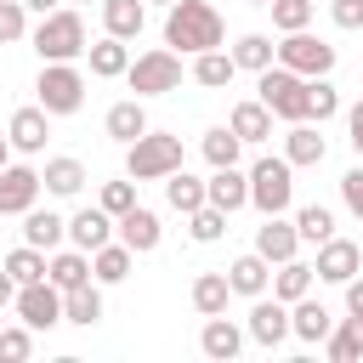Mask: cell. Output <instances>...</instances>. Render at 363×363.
<instances>
[{
  "label": "cell",
  "mask_w": 363,
  "mask_h": 363,
  "mask_svg": "<svg viewBox=\"0 0 363 363\" xmlns=\"http://www.w3.org/2000/svg\"><path fill=\"white\" fill-rule=\"evenodd\" d=\"M40 176H45V187H51L57 199H74V193L85 187V164H79V159H51Z\"/></svg>",
  "instance_id": "obj_37"
},
{
  "label": "cell",
  "mask_w": 363,
  "mask_h": 363,
  "mask_svg": "<svg viewBox=\"0 0 363 363\" xmlns=\"http://www.w3.org/2000/svg\"><path fill=\"white\" fill-rule=\"evenodd\" d=\"M289 335V312H284V301L272 295H255V306H250V340H261V346H278Z\"/></svg>",
  "instance_id": "obj_14"
},
{
  "label": "cell",
  "mask_w": 363,
  "mask_h": 363,
  "mask_svg": "<svg viewBox=\"0 0 363 363\" xmlns=\"http://www.w3.org/2000/svg\"><path fill=\"white\" fill-rule=\"evenodd\" d=\"M329 11H335V23H340V28H363V0H335Z\"/></svg>",
  "instance_id": "obj_47"
},
{
  "label": "cell",
  "mask_w": 363,
  "mask_h": 363,
  "mask_svg": "<svg viewBox=\"0 0 363 363\" xmlns=\"http://www.w3.org/2000/svg\"><path fill=\"white\" fill-rule=\"evenodd\" d=\"M85 57H91V74L96 79H125V68H130V51H125L119 34H102L96 45H85Z\"/></svg>",
  "instance_id": "obj_21"
},
{
  "label": "cell",
  "mask_w": 363,
  "mask_h": 363,
  "mask_svg": "<svg viewBox=\"0 0 363 363\" xmlns=\"http://www.w3.org/2000/svg\"><path fill=\"white\" fill-rule=\"evenodd\" d=\"M187 227H193V238H199V244H216V238L227 233V210H216V204H199V210L187 216Z\"/></svg>",
  "instance_id": "obj_41"
},
{
  "label": "cell",
  "mask_w": 363,
  "mask_h": 363,
  "mask_svg": "<svg viewBox=\"0 0 363 363\" xmlns=\"http://www.w3.org/2000/svg\"><path fill=\"white\" fill-rule=\"evenodd\" d=\"M6 136H11L17 153H40L45 136H51V113H45V108H17L11 125H6Z\"/></svg>",
  "instance_id": "obj_12"
},
{
  "label": "cell",
  "mask_w": 363,
  "mask_h": 363,
  "mask_svg": "<svg viewBox=\"0 0 363 363\" xmlns=\"http://www.w3.org/2000/svg\"><path fill=\"white\" fill-rule=\"evenodd\" d=\"M164 199H170V210L193 216L199 204H210V187H204L199 176H187V170H170V176H164Z\"/></svg>",
  "instance_id": "obj_24"
},
{
  "label": "cell",
  "mask_w": 363,
  "mask_h": 363,
  "mask_svg": "<svg viewBox=\"0 0 363 363\" xmlns=\"http://www.w3.org/2000/svg\"><path fill=\"white\" fill-rule=\"evenodd\" d=\"M340 113V91L329 85V74H318V79H306V119H335Z\"/></svg>",
  "instance_id": "obj_39"
},
{
  "label": "cell",
  "mask_w": 363,
  "mask_h": 363,
  "mask_svg": "<svg viewBox=\"0 0 363 363\" xmlns=\"http://www.w3.org/2000/svg\"><path fill=\"white\" fill-rule=\"evenodd\" d=\"M102 23H108V34L136 40L142 23H147V6H142V0H102Z\"/></svg>",
  "instance_id": "obj_25"
},
{
  "label": "cell",
  "mask_w": 363,
  "mask_h": 363,
  "mask_svg": "<svg viewBox=\"0 0 363 363\" xmlns=\"http://www.w3.org/2000/svg\"><path fill=\"white\" fill-rule=\"evenodd\" d=\"M267 6H272V23H278L284 34H295V28L312 23V0H267Z\"/></svg>",
  "instance_id": "obj_42"
},
{
  "label": "cell",
  "mask_w": 363,
  "mask_h": 363,
  "mask_svg": "<svg viewBox=\"0 0 363 363\" xmlns=\"http://www.w3.org/2000/svg\"><path fill=\"white\" fill-rule=\"evenodd\" d=\"M340 199H346V210H352V216H357V221H363V164H357V170H346V176H340Z\"/></svg>",
  "instance_id": "obj_46"
},
{
  "label": "cell",
  "mask_w": 363,
  "mask_h": 363,
  "mask_svg": "<svg viewBox=\"0 0 363 363\" xmlns=\"http://www.w3.org/2000/svg\"><path fill=\"white\" fill-rule=\"evenodd\" d=\"M62 318H68V323H79V329H91V323L102 318V289H96V284L68 289V295H62Z\"/></svg>",
  "instance_id": "obj_33"
},
{
  "label": "cell",
  "mask_w": 363,
  "mask_h": 363,
  "mask_svg": "<svg viewBox=\"0 0 363 363\" xmlns=\"http://www.w3.org/2000/svg\"><path fill=\"white\" fill-rule=\"evenodd\" d=\"M221 40H227V28H221V11L210 0H176L170 6V17H164V45L170 51L199 57V51H216Z\"/></svg>",
  "instance_id": "obj_1"
},
{
  "label": "cell",
  "mask_w": 363,
  "mask_h": 363,
  "mask_svg": "<svg viewBox=\"0 0 363 363\" xmlns=\"http://www.w3.org/2000/svg\"><path fill=\"white\" fill-rule=\"evenodd\" d=\"M17 318H23L28 329H57V323H68V318H62V289H57L51 278L17 284Z\"/></svg>",
  "instance_id": "obj_9"
},
{
  "label": "cell",
  "mask_w": 363,
  "mask_h": 363,
  "mask_svg": "<svg viewBox=\"0 0 363 363\" xmlns=\"http://www.w3.org/2000/svg\"><path fill=\"white\" fill-rule=\"evenodd\" d=\"M204 159H210V170H221V164H238V147H244V136L233 130V125H216V130H204Z\"/></svg>",
  "instance_id": "obj_34"
},
{
  "label": "cell",
  "mask_w": 363,
  "mask_h": 363,
  "mask_svg": "<svg viewBox=\"0 0 363 363\" xmlns=\"http://www.w3.org/2000/svg\"><path fill=\"white\" fill-rule=\"evenodd\" d=\"M102 210L119 221L125 210H136V182H102Z\"/></svg>",
  "instance_id": "obj_44"
},
{
  "label": "cell",
  "mask_w": 363,
  "mask_h": 363,
  "mask_svg": "<svg viewBox=\"0 0 363 363\" xmlns=\"http://www.w3.org/2000/svg\"><path fill=\"white\" fill-rule=\"evenodd\" d=\"M34 352V335H28V323H17V329H0V363H23Z\"/></svg>",
  "instance_id": "obj_45"
},
{
  "label": "cell",
  "mask_w": 363,
  "mask_h": 363,
  "mask_svg": "<svg viewBox=\"0 0 363 363\" xmlns=\"http://www.w3.org/2000/svg\"><path fill=\"white\" fill-rule=\"evenodd\" d=\"M227 295H233V284H227V272H199V278H193V306H199L204 318H216V312H227Z\"/></svg>",
  "instance_id": "obj_32"
},
{
  "label": "cell",
  "mask_w": 363,
  "mask_h": 363,
  "mask_svg": "<svg viewBox=\"0 0 363 363\" xmlns=\"http://www.w3.org/2000/svg\"><path fill=\"white\" fill-rule=\"evenodd\" d=\"M34 91H40V108H45V113H79V102H85V74H79L74 62H45L40 79H34Z\"/></svg>",
  "instance_id": "obj_7"
},
{
  "label": "cell",
  "mask_w": 363,
  "mask_h": 363,
  "mask_svg": "<svg viewBox=\"0 0 363 363\" xmlns=\"http://www.w3.org/2000/svg\"><path fill=\"white\" fill-rule=\"evenodd\" d=\"M40 187H45L40 170H28V164H6V170H0V216H28L34 199H40Z\"/></svg>",
  "instance_id": "obj_10"
},
{
  "label": "cell",
  "mask_w": 363,
  "mask_h": 363,
  "mask_svg": "<svg viewBox=\"0 0 363 363\" xmlns=\"http://www.w3.org/2000/svg\"><path fill=\"white\" fill-rule=\"evenodd\" d=\"M119 238H125L136 255H147V250H159L164 227H159V216H153V210H142V204H136V210H125V216H119Z\"/></svg>",
  "instance_id": "obj_19"
},
{
  "label": "cell",
  "mask_w": 363,
  "mask_h": 363,
  "mask_svg": "<svg viewBox=\"0 0 363 363\" xmlns=\"http://www.w3.org/2000/svg\"><path fill=\"white\" fill-rule=\"evenodd\" d=\"M23 6H28V11H40V17H45V11H57V6H62V0H23Z\"/></svg>",
  "instance_id": "obj_51"
},
{
  "label": "cell",
  "mask_w": 363,
  "mask_h": 363,
  "mask_svg": "<svg viewBox=\"0 0 363 363\" xmlns=\"http://www.w3.org/2000/svg\"><path fill=\"white\" fill-rule=\"evenodd\" d=\"M199 352L204 357H216V363H233L238 352H244V335H238V323H227L221 312L204 323V335H199Z\"/></svg>",
  "instance_id": "obj_20"
},
{
  "label": "cell",
  "mask_w": 363,
  "mask_h": 363,
  "mask_svg": "<svg viewBox=\"0 0 363 363\" xmlns=\"http://www.w3.org/2000/svg\"><path fill=\"white\" fill-rule=\"evenodd\" d=\"M227 125H233V130H238L244 142H267V136H272V108H267L261 96H255V102H238Z\"/></svg>",
  "instance_id": "obj_28"
},
{
  "label": "cell",
  "mask_w": 363,
  "mask_h": 363,
  "mask_svg": "<svg viewBox=\"0 0 363 363\" xmlns=\"http://www.w3.org/2000/svg\"><path fill=\"white\" fill-rule=\"evenodd\" d=\"M68 238L79 244V250H102L108 238H113V216L96 204V210H79L74 221H68Z\"/></svg>",
  "instance_id": "obj_23"
},
{
  "label": "cell",
  "mask_w": 363,
  "mask_h": 363,
  "mask_svg": "<svg viewBox=\"0 0 363 363\" xmlns=\"http://www.w3.org/2000/svg\"><path fill=\"white\" fill-rule=\"evenodd\" d=\"M261 102L272 108V119H289V125H301L306 119V74H295V68H261Z\"/></svg>",
  "instance_id": "obj_6"
},
{
  "label": "cell",
  "mask_w": 363,
  "mask_h": 363,
  "mask_svg": "<svg viewBox=\"0 0 363 363\" xmlns=\"http://www.w3.org/2000/svg\"><path fill=\"white\" fill-rule=\"evenodd\" d=\"M289 199H295V164L289 159H255L250 164V204L261 210V216H284L289 210Z\"/></svg>",
  "instance_id": "obj_4"
},
{
  "label": "cell",
  "mask_w": 363,
  "mask_h": 363,
  "mask_svg": "<svg viewBox=\"0 0 363 363\" xmlns=\"http://www.w3.org/2000/svg\"><path fill=\"white\" fill-rule=\"evenodd\" d=\"M125 79H130V91H136V96H164V91H176V85H182V51L153 45V51H142V57L125 68Z\"/></svg>",
  "instance_id": "obj_5"
},
{
  "label": "cell",
  "mask_w": 363,
  "mask_h": 363,
  "mask_svg": "<svg viewBox=\"0 0 363 363\" xmlns=\"http://www.w3.org/2000/svg\"><path fill=\"white\" fill-rule=\"evenodd\" d=\"M62 233H68V221L51 216V210H28L23 216V244H34V250H57Z\"/></svg>",
  "instance_id": "obj_30"
},
{
  "label": "cell",
  "mask_w": 363,
  "mask_h": 363,
  "mask_svg": "<svg viewBox=\"0 0 363 363\" xmlns=\"http://www.w3.org/2000/svg\"><path fill=\"white\" fill-rule=\"evenodd\" d=\"M329 357H335V363H357V357H363V318H357V312L329 329Z\"/></svg>",
  "instance_id": "obj_35"
},
{
  "label": "cell",
  "mask_w": 363,
  "mask_h": 363,
  "mask_svg": "<svg viewBox=\"0 0 363 363\" xmlns=\"http://www.w3.org/2000/svg\"><path fill=\"white\" fill-rule=\"evenodd\" d=\"M170 170H182V136H164V130H142L125 153V176L130 182H164Z\"/></svg>",
  "instance_id": "obj_3"
},
{
  "label": "cell",
  "mask_w": 363,
  "mask_h": 363,
  "mask_svg": "<svg viewBox=\"0 0 363 363\" xmlns=\"http://www.w3.org/2000/svg\"><path fill=\"white\" fill-rule=\"evenodd\" d=\"M204 187H210V204H216V210H227V216L250 204V176H244L238 164H221V170H216Z\"/></svg>",
  "instance_id": "obj_16"
},
{
  "label": "cell",
  "mask_w": 363,
  "mask_h": 363,
  "mask_svg": "<svg viewBox=\"0 0 363 363\" xmlns=\"http://www.w3.org/2000/svg\"><path fill=\"white\" fill-rule=\"evenodd\" d=\"M346 312L363 318V278H346Z\"/></svg>",
  "instance_id": "obj_49"
},
{
  "label": "cell",
  "mask_w": 363,
  "mask_h": 363,
  "mask_svg": "<svg viewBox=\"0 0 363 363\" xmlns=\"http://www.w3.org/2000/svg\"><path fill=\"white\" fill-rule=\"evenodd\" d=\"M346 130H352V153L363 159V102H352V108H346Z\"/></svg>",
  "instance_id": "obj_48"
},
{
  "label": "cell",
  "mask_w": 363,
  "mask_h": 363,
  "mask_svg": "<svg viewBox=\"0 0 363 363\" xmlns=\"http://www.w3.org/2000/svg\"><path fill=\"white\" fill-rule=\"evenodd\" d=\"M45 278H51L62 295L79 289V284H91V278H96V272H91V250H79V244H74V250H57L51 267H45Z\"/></svg>",
  "instance_id": "obj_17"
},
{
  "label": "cell",
  "mask_w": 363,
  "mask_h": 363,
  "mask_svg": "<svg viewBox=\"0 0 363 363\" xmlns=\"http://www.w3.org/2000/svg\"><path fill=\"white\" fill-rule=\"evenodd\" d=\"M159 6H176V0H159Z\"/></svg>",
  "instance_id": "obj_54"
},
{
  "label": "cell",
  "mask_w": 363,
  "mask_h": 363,
  "mask_svg": "<svg viewBox=\"0 0 363 363\" xmlns=\"http://www.w3.org/2000/svg\"><path fill=\"white\" fill-rule=\"evenodd\" d=\"M233 74H238V62H233V51H199L193 57V79L199 85H210V91H221V85H233Z\"/></svg>",
  "instance_id": "obj_26"
},
{
  "label": "cell",
  "mask_w": 363,
  "mask_h": 363,
  "mask_svg": "<svg viewBox=\"0 0 363 363\" xmlns=\"http://www.w3.org/2000/svg\"><path fill=\"white\" fill-rule=\"evenodd\" d=\"M142 130H147L142 96H130V102H113V108H108V136H113V142H125V147H130V142H136Z\"/></svg>",
  "instance_id": "obj_27"
},
{
  "label": "cell",
  "mask_w": 363,
  "mask_h": 363,
  "mask_svg": "<svg viewBox=\"0 0 363 363\" xmlns=\"http://www.w3.org/2000/svg\"><path fill=\"white\" fill-rule=\"evenodd\" d=\"M23 34H28V6L23 0H0V45H11Z\"/></svg>",
  "instance_id": "obj_43"
},
{
  "label": "cell",
  "mask_w": 363,
  "mask_h": 363,
  "mask_svg": "<svg viewBox=\"0 0 363 363\" xmlns=\"http://www.w3.org/2000/svg\"><path fill=\"white\" fill-rule=\"evenodd\" d=\"M329 329H335V312H329L323 301L301 295V301H295V312H289V335H301L306 346H318V340H329Z\"/></svg>",
  "instance_id": "obj_15"
},
{
  "label": "cell",
  "mask_w": 363,
  "mask_h": 363,
  "mask_svg": "<svg viewBox=\"0 0 363 363\" xmlns=\"http://www.w3.org/2000/svg\"><path fill=\"white\" fill-rule=\"evenodd\" d=\"M301 250V233H295V221H284V216H267L261 227H255V255H267V261H289Z\"/></svg>",
  "instance_id": "obj_13"
},
{
  "label": "cell",
  "mask_w": 363,
  "mask_h": 363,
  "mask_svg": "<svg viewBox=\"0 0 363 363\" xmlns=\"http://www.w3.org/2000/svg\"><path fill=\"white\" fill-rule=\"evenodd\" d=\"M0 267H6V272H11L17 284H40L51 261H45V250H34V244H17V250H11V255H6Z\"/></svg>",
  "instance_id": "obj_38"
},
{
  "label": "cell",
  "mask_w": 363,
  "mask_h": 363,
  "mask_svg": "<svg viewBox=\"0 0 363 363\" xmlns=\"http://www.w3.org/2000/svg\"><path fill=\"white\" fill-rule=\"evenodd\" d=\"M278 62H284V68H295V74H306V79H318V74H329V68H335V45H329V40H318V34H306V28H295V34H284Z\"/></svg>",
  "instance_id": "obj_8"
},
{
  "label": "cell",
  "mask_w": 363,
  "mask_h": 363,
  "mask_svg": "<svg viewBox=\"0 0 363 363\" xmlns=\"http://www.w3.org/2000/svg\"><path fill=\"white\" fill-rule=\"evenodd\" d=\"M323 284H346V278H357L363 272V250L352 244V238H323L318 244V267H312Z\"/></svg>",
  "instance_id": "obj_11"
},
{
  "label": "cell",
  "mask_w": 363,
  "mask_h": 363,
  "mask_svg": "<svg viewBox=\"0 0 363 363\" xmlns=\"http://www.w3.org/2000/svg\"><path fill=\"white\" fill-rule=\"evenodd\" d=\"M272 57H278V45H272L267 34H238V45H233V62H238V68H250V74L272 68Z\"/></svg>",
  "instance_id": "obj_36"
},
{
  "label": "cell",
  "mask_w": 363,
  "mask_h": 363,
  "mask_svg": "<svg viewBox=\"0 0 363 363\" xmlns=\"http://www.w3.org/2000/svg\"><path fill=\"white\" fill-rule=\"evenodd\" d=\"M11 164V136H0V170Z\"/></svg>",
  "instance_id": "obj_52"
},
{
  "label": "cell",
  "mask_w": 363,
  "mask_h": 363,
  "mask_svg": "<svg viewBox=\"0 0 363 363\" xmlns=\"http://www.w3.org/2000/svg\"><path fill=\"white\" fill-rule=\"evenodd\" d=\"M272 295H278L284 306H295L301 295H312V267H306V261H295V255H289V261H278V278H272Z\"/></svg>",
  "instance_id": "obj_31"
},
{
  "label": "cell",
  "mask_w": 363,
  "mask_h": 363,
  "mask_svg": "<svg viewBox=\"0 0 363 363\" xmlns=\"http://www.w3.org/2000/svg\"><path fill=\"white\" fill-rule=\"evenodd\" d=\"M250 6H267V0H250Z\"/></svg>",
  "instance_id": "obj_53"
},
{
  "label": "cell",
  "mask_w": 363,
  "mask_h": 363,
  "mask_svg": "<svg viewBox=\"0 0 363 363\" xmlns=\"http://www.w3.org/2000/svg\"><path fill=\"white\" fill-rule=\"evenodd\" d=\"M295 233H301V244H323V238H335V216L323 204H301L295 210Z\"/></svg>",
  "instance_id": "obj_40"
},
{
  "label": "cell",
  "mask_w": 363,
  "mask_h": 363,
  "mask_svg": "<svg viewBox=\"0 0 363 363\" xmlns=\"http://www.w3.org/2000/svg\"><path fill=\"white\" fill-rule=\"evenodd\" d=\"M34 51H40V62H74V57H85V17L68 11V6L45 11L40 28H34Z\"/></svg>",
  "instance_id": "obj_2"
},
{
  "label": "cell",
  "mask_w": 363,
  "mask_h": 363,
  "mask_svg": "<svg viewBox=\"0 0 363 363\" xmlns=\"http://www.w3.org/2000/svg\"><path fill=\"white\" fill-rule=\"evenodd\" d=\"M227 284H233V295H250V301H255V295H267V284H272V261L250 250V255H238V261L227 267Z\"/></svg>",
  "instance_id": "obj_18"
},
{
  "label": "cell",
  "mask_w": 363,
  "mask_h": 363,
  "mask_svg": "<svg viewBox=\"0 0 363 363\" xmlns=\"http://www.w3.org/2000/svg\"><path fill=\"white\" fill-rule=\"evenodd\" d=\"M323 153H329V147H323V136H318L306 119L289 125V136H284V159H289V164H323Z\"/></svg>",
  "instance_id": "obj_29"
},
{
  "label": "cell",
  "mask_w": 363,
  "mask_h": 363,
  "mask_svg": "<svg viewBox=\"0 0 363 363\" xmlns=\"http://www.w3.org/2000/svg\"><path fill=\"white\" fill-rule=\"evenodd\" d=\"M130 261H136V250H130L125 238H119V244L108 238L102 250H91V272H96V284H125V278H130Z\"/></svg>",
  "instance_id": "obj_22"
},
{
  "label": "cell",
  "mask_w": 363,
  "mask_h": 363,
  "mask_svg": "<svg viewBox=\"0 0 363 363\" xmlns=\"http://www.w3.org/2000/svg\"><path fill=\"white\" fill-rule=\"evenodd\" d=\"M0 306H17V278L0 267Z\"/></svg>",
  "instance_id": "obj_50"
}]
</instances>
